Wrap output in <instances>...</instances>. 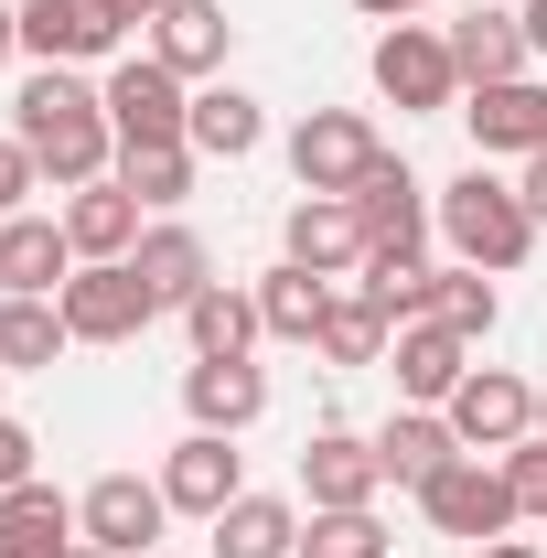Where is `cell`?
<instances>
[{"label":"cell","mask_w":547,"mask_h":558,"mask_svg":"<svg viewBox=\"0 0 547 558\" xmlns=\"http://www.w3.org/2000/svg\"><path fill=\"white\" fill-rule=\"evenodd\" d=\"M183 333H194V354H258V344H269V323H258V290L205 279V290L183 301Z\"/></svg>","instance_id":"cell-27"},{"label":"cell","mask_w":547,"mask_h":558,"mask_svg":"<svg viewBox=\"0 0 547 558\" xmlns=\"http://www.w3.org/2000/svg\"><path fill=\"white\" fill-rule=\"evenodd\" d=\"M75 526H86V548H108V558H150L161 526H172V494H161V473H97L75 494Z\"/></svg>","instance_id":"cell-9"},{"label":"cell","mask_w":547,"mask_h":558,"mask_svg":"<svg viewBox=\"0 0 547 558\" xmlns=\"http://www.w3.org/2000/svg\"><path fill=\"white\" fill-rule=\"evenodd\" d=\"M537 440H547V387H537Z\"/></svg>","instance_id":"cell-44"},{"label":"cell","mask_w":547,"mask_h":558,"mask_svg":"<svg viewBox=\"0 0 547 558\" xmlns=\"http://www.w3.org/2000/svg\"><path fill=\"white\" fill-rule=\"evenodd\" d=\"M161 494H172V515L215 526V515L247 494V462H236V440H226V429H183V440L161 451Z\"/></svg>","instance_id":"cell-13"},{"label":"cell","mask_w":547,"mask_h":558,"mask_svg":"<svg viewBox=\"0 0 547 558\" xmlns=\"http://www.w3.org/2000/svg\"><path fill=\"white\" fill-rule=\"evenodd\" d=\"M139 33L130 0H22V54L33 65H119Z\"/></svg>","instance_id":"cell-4"},{"label":"cell","mask_w":547,"mask_h":558,"mask_svg":"<svg viewBox=\"0 0 547 558\" xmlns=\"http://www.w3.org/2000/svg\"><path fill=\"white\" fill-rule=\"evenodd\" d=\"M354 11H365V22H418L429 0H354Z\"/></svg>","instance_id":"cell-40"},{"label":"cell","mask_w":547,"mask_h":558,"mask_svg":"<svg viewBox=\"0 0 547 558\" xmlns=\"http://www.w3.org/2000/svg\"><path fill=\"white\" fill-rule=\"evenodd\" d=\"M440 418L462 429V451H515V440H537V387H526L515 365H473Z\"/></svg>","instance_id":"cell-11"},{"label":"cell","mask_w":547,"mask_h":558,"mask_svg":"<svg viewBox=\"0 0 547 558\" xmlns=\"http://www.w3.org/2000/svg\"><path fill=\"white\" fill-rule=\"evenodd\" d=\"M54 301H65V333H75V344H130V333L161 323V301H150V279H139L130 258H86Z\"/></svg>","instance_id":"cell-7"},{"label":"cell","mask_w":547,"mask_h":558,"mask_svg":"<svg viewBox=\"0 0 547 558\" xmlns=\"http://www.w3.org/2000/svg\"><path fill=\"white\" fill-rule=\"evenodd\" d=\"M343 205H354V226H365V258H418V247L440 236V215H429L440 194L418 183L398 150H387V161H376V172H365V183H354Z\"/></svg>","instance_id":"cell-6"},{"label":"cell","mask_w":547,"mask_h":558,"mask_svg":"<svg viewBox=\"0 0 547 558\" xmlns=\"http://www.w3.org/2000/svg\"><path fill=\"white\" fill-rule=\"evenodd\" d=\"M418 515L440 526V537H462V548H494V537H515V484H505V462H483V451H462L440 484L418 494Z\"/></svg>","instance_id":"cell-8"},{"label":"cell","mask_w":547,"mask_h":558,"mask_svg":"<svg viewBox=\"0 0 547 558\" xmlns=\"http://www.w3.org/2000/svg\"><path fill=\"white\" fill-rule=\"evenodd\" d=\"M387 344H398L387 301H376L365 279H333V312H323V333H312V354H323V365H387Z\"/></svg>","instance_id":"cell-25"},{"label":"cell","mask_w":547,"mask_h":558,"mask_svg":"<svg viewBox=\"0 0 547 558\" xmlns=\"http://www.w3.org/2000/svg\"><path fill=\"white\" fill-rule=\"evenodd\" d=\"M130 11H139V22H150V11H172V0H130Z\"/></svg>","instance_id":"cell-43"},{"label":"cell","mask_w":547,"mask_h":558,"mask_svg":"<svg viewBox=\"0 0 547 558\" xmlns=\"http://www.w3.org/2000/svg\"><path fill=\"white\" fill-rule=\"evenodd\" d=\"M97 97H108V119H119V150H150V140H183V130H194V86L161 65L150 44L97 75Z\"/></svg>","instance_id":"cell-5"},{"label":"cell","mask_w":547,"mask_h":558,"mask_svg":"<svg viewBox=\"0 0 547 558\" xmlns=\"http://www.w3.org/2000/svg\"><path fill=\"white\" fill-rule=\"evenodd\" d=\"M323 312H333V279H323V269L279 258V269L258 279V323H269V344H312V333H323Z\"/></svg>","instance_id":"cell-29"},{"label":"cell","mask_w":547,"mask_h":558,"mask_svg":"<svg viewBox=\"0 0 547 558\" xmlns=\"http://www.w3.org/2000/svg\"><path fill=\"white\" fill-rule=\"evenodd\" d=\"M301 494H312V505H376V494H387L376 440H365V429H312V440H301Z\"/></svg>","instance_id":"cell-20"},{"label":"cell","mask_w":547,"mask_h":558,"mask_svg":"<svg viewBox=\"0 0 547 558\" xmlns=\"http://www.w3.org/2000/svg\"><path fill=\"white\" fill-rule=\"evenodd\" d=\"M11 140L44 161L54 194L119 172V119H108V97L86 86V65H33L22 75V86H11Z\"/></svg>","instance_id":"cell-1"},{"label":"cell","mask_w":547,"mask_h":558,"mask_svg":"<svg viewBox=\"0 0 547 558\" xmlns=\"http://www.w3.org/2000/svg\"><path fill=\"white\" fill-rule=\"evenodd\" d=\"M75 558H108V548H75Z\"/></svg>","instance_id":"cell-45"},{"label":"cell","mask_w":547,"mask_h":558,"mask_svg":"<svg viewBox=\"0 0 547 558\" xmlns=\"http://www.w3.org/2000/svg\"><path fill=\"white\" fill-rule=\"evenodd\" d=\"M494 462H505L515 505H526V515H547V440H515V451H494Z\"/></svg>","instance_id":"cell-36"},{"label":"cell","mask_w":547,"mask_h":558,"mask_svg":"<svg viewBox=\"0 0 547 558\" xmlns=\"http://www.w3.org/2000/svg\"><path fill=\"white\" fill-rule=\"evenodd\" d=\"M301 558H398L376 505H312L301 515Z\"/></svg>","instance_id":"cell-33"},{"label":"cell","mask_w":547,"mask_h":558,"mask_svg":"<svg viewBox=\"0 0 547 558\" xmlns=\"http://www.w3.org/2000/svg\"><path fill=\"white\" fill-rule=\"evenodd\" d=\"M194 172H205V150H194V140H150V150H119V183H130L150 215L194 205Z\"/></svg>","instance_id":"cell-30"},{"label":"cell","mask_w":547,"mask_h":558,"mask_svg":"<svg viewBox=\"0 0 547 558\" xmlns=\"http://www.w3.org/2000/svg\"><path fill=\"white\" fill-rule=\"evenodd\" d=\"M515 194H526V215H537V236H547V150H537V161H515Z\"/></svg>","instance_id":"cell-38"},{"label":"cell","mask_w":547,"mask_h":558,"mask_svg":"<svg viewBox=\"0 0 547 558\" xmlns=\"http://www.w3.org/2000/svg\"><path fill=\"white\" fill-rule=\"evenodd\" d=\"M54 215H65L75 258H130V247H139V215H150V205H139L130 183L108 172V183H75V194H65Z\"/></svg>","instance_id":"cell-23"},{"label":"cell","mask_w":547,"mask_h":558,"mask_svg":"<svg viewBox=\"0 0 547 558\" xmlns=\"http://www.w3.org/2000/svg\"><path fill=\"white\" fill-rule=\"evenodd\" d=\"M183 409H194V429H258L269 418V365L258 354H194L183 365Z\"/></svg>","instance_id":"cell-14"},{"label":"cell","mask_w":547,"mask_h":558,"mask_svg":"<svg viewBox=\"0 0 547 558\" xmlns=\"http://www.w3.org/2000/svg\"><path fill=\"white\" fill-rule=\"evenodd\" d=\"M451 65H462V97L473 86H505V75H537V44L515 11H462L451 22Z\"/></svg>","instance_id":"cell-22"},{"label":"cell","mask_w":547,"mask_h":558,"mask_svg":"<svg viewBox=\"0 0 547 558\" xmlns=\"http://www.w3.org/2000/svg\"><path fill=\"white\" fill-rule=\"evenodd\" d=\"M150 54L183 75V86H215V75H226V54H236L226 0H172V11H150Z\"/></svg>","instance_id":"cell-17"},{"label":"cell","mask_w":547,"mask_h":558,"mask_svg":"<svg viewBox=\"0 0 547 558\" xmlns=\"http://www.w3.org/2000/svg\"><path fill=\"white\" fill-rule=\"evenodd\" d=\"M376 97L387 108H409V119H440V108H462V65H451V33H429V22H387L376 33Z\"/></svg>","instance_id":"cell-3"},{"label":"cell","mask_w":547,"mask_h":558,"mask_svg":"<svg viewBox=\"0 0 547 558\" xmlns=\"http://www.w3.org/2000/svg\"><path fill=\"white\" fill-rule=\"evenodd\" d=\"M387 376H398V409H451V387L473 376V344L418 312V323H398V344H387Z\"/></svg>","instance_id":"cell-15"},{"label":"cell","mask_w":547,"mask_h":558,"mask_svg":"<svg viewBox=\"0 0 547 558\" xmlns=\"http://www.w3.org/2000/svg\"><path fill=\"white\" fill-rule=\"evenodd\" d=\"M205 548L215 558H301V505L290 494H236L205 526Z\"/></svg>","instance_id":"cell-26"},{"label":"cell","mask_w":547,"mask_h":558,"mask_svg":"<svg viewBox=\"0 0 547 558\" xmlns=\"http://www.w3.org/2000/svg\"><path fill=\"white\" fill-rule=\"evenodd\" d=\"M130 269L150 279V301H161V312H183V301H194V290L215 279V258H205V236H194L183 215H161V226H139Z\"/></svg>","instance_id":"cell-24"},{"label":"cell","mask_w":547,"mask_h":558,"mask_svg":"<svg viewBox=\"0 0 547 558\" xmlns=\"http://www.w3.org/2000/svg\"><path fill=\"white\" fill-rule=\"evenodd\" d=\"M451 462H462V429H451L440 409H398L387 429H376V473H387L398 494H429Z\"/></svg>","instance_id":"cell-18"},{"label":"cell","mask_w":547,"mask_h":558,"mask_svg":"<svg viewBox=\"0 0 547 558\" xmlns=\"http://www.w3.org/2000/svg\"><path fill=\"white\" fill-rule=\"evenodd\" d=\"M376 161H387V140H376L365 108H312V119L290 130V172H301V194H354Z\"/></svg>","instance_id":"cell-10"},{"label":"cell","mask_w":547,"mask_h":558,"mask_svg":"<svg viewBox=\"0 0 547 558\" xmlns=\"http://www.w3.org/2000/svg\"><path fill=\"white\" fill-rule=\"evenodd\" d=\"M462 130H473V161H537L547 150V75L473 86V97H462Z\"/></svg>","instance_id":"cell-12"},{"label":"cell","mask_w":547,"mask_h":558,"mask_svg":"<svg viewBox=\"0 0 547 558\" xmlns=\"http://www.w3.org/2000/svg\"><path fill=\"white\" fill-rule=\"evenodd\" d=\"M194 150H205V161H247V150H258V140H269V108H258V97H247V86H226V75H215V86H194Z\"/></svg>","instance_id":"cell-28"},{"label":"cell","mask_w":547,"mask_h":558,"mask_svg":"<svg viewBox=\"0 0 547 558\" xmlns=\"http://www.w3.org/2000/svg\"><path fill=\"white\" fill-rule=\"evenodd\" d=\"M279 258H301V269H323V279L365 269V226H354V205H343V194H301L290 226H279Z\"/></svg>","instance_id":"cell-21"},{"label":"cell","mask_w":547,"mask_h":558,"mask_svg":"<svg viewBox=\"0 0 547 558\" xmlns=\"http://www.w3.org/2000/svg\"><path fill=\"white\" fill-rule=\"evenodd\" d=\"M33 451H44V440H33L22 418H0V494H11V484H33V473H44Z\"/></svg>","instance_id":"cell-37"},{"label":"cell","mask_w":547,"mask_h":558,"mask_svg":"<svg viewBox=\"0 0 547 558\" xmlns=\"http://www.w3.org/2000/svg\"><path fill=\"white\" fill-rule=\"evenodd\" d=\"M429 323H451V333H462V344H494V323H505V290H494V269H462V258H451V269H440V290H429Z\"/></svg>","instance_id":"cell-32"},{"label":"cell","mask_w":547,"mask_h":558,"mask_svg":"<svg viewBox=\"0 0 547 558\" xmlns=\"http://www.w3.org/2000/svg\"><path fill=\"white\" fill-rule=\"evenodd\" d=\"M75 269H86V258H75L65 215H11V226H0V301H54Z\"/></svg>","instance_id":"cell-16"},{"label":"cell","mask_w":547,"mask_h":558,"mask_svg":"<svg viewBox=\"0 0 547 558\" xmlns=\"http://www.w3.org/2000/svg\"><path fill=\"white\" fill-rule=\"evenodd\" d=\"M65 344V301H0V376H44Z\"/></svg>","instance_id":"cell-31"},{"label":"cell","mask_w":547,"mask_h":558,"mask_svg":"<svg viewBox=\"0 0 547 558\" xmlns=\"http://www.w3.org/2000/svg\"><path fill=\"white\" fill-rule=\"evenodd\" d=\"M22 65V0H0V75Z\"/></svg>","instance_id":"cell-39"},{"label":"cell","mask_w":547,"mask_h":558,"mask_svg":"<svg viewBox=\"0 0 547 558\" xmlns=\"http://www.w3.org/2000/svg\"><path fill=\"white\" fill-rule=\"evenodd\" d=\"M429 215H440V247H451L462 269H494V279H505V269H526V247H537V215H526V194H515L494 161L451 172Z\"/></svg>","instance_id":"cell-2"},{"label":"cell","mask_w":547,"mask_h":558,"mask_svg":"<svg viewBox=\"0 0 547 558\" xmlns=\"http://www.w3.org/2000/svg\"><path fill=\"white\" fill-rule=\"evenodd\" d=\"M473 558H547L537 537H494V548H473Z\"/></svg>","instance_id":"cell-42"},{"label":"cell","mask_w":547,"mask_h":558,"mask_svg":"<svg viewBox=\"0 0 547 558\" xmlns=\"http://www.w3.org/2000/svg\"><path fill=\"white\" fill-rule=\"evenodd\" d=\"M354 279L387 301V323H418V312H429V290H440V269H429V258H365Z\"/></svg>","instance_id":"cell-34"},{"label":"cell","mask_w":547,"mask_h":558,"mask_svg":"<svg viewBox=\"0 0 547 558\" xmlns=\"http://www.w3.org/2000/svg\"><path fill=\"white\" fill-rule=\"evenodd\" d=\"M86 526H75V494H54L44 473L0 494V558H75Z\"/></svg>","instance_id":"cell-19"},{"label":"cell","mask_w":547,"mask_h":558,"mask_svg":"<svg viewBox=\"0 0 547 558\" xmlns=\"http://www.w3.org/2000/svg\"><path fill=\"white\" fill-rule=\"evenodd\" d=\"M33 194H44V161L0 130V226H11V215H33Z\"/></svg>","instance_id":"cell-35"},{"label":"cell","mask_w":547,"mask_h":558,"mask_svg":"<svg viewBox=\"0 0 547 558\" xmlns=\"http://www.w3.org/2000/svg\"><path fill=\"white\" fill-rule=\"evenodd\" d=\"M515 22H526V44H537V65H547V0H515Z\"/></svg>","instance_id":"cell-41"}]
</instances>
